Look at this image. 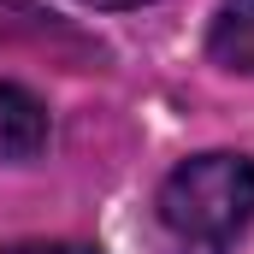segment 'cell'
<instances>
[{
    "instance_id": "5",
    "label": "cell",
    "mask_w": 254,
    "mask_h": 254,
    "mask_svg": "<svg viewBox=\"0 0 254 254\" xmlns=\"http://www.w3.org/2000/svg\"><path fill=\"white\" fill-rule=\"evenodd\" d=\"M83 6H142V0H83Z\"/></svg>"
},
{
    "instance_id": "1",
    "label": "cell",
    "mask_w": 254,
    "mask_h": 254,
    "mask_svg": "<svg viewBox=\"0 0 254 254\" xmlns=\"http://www.w3.org/2000/svg\"><path fill=\"white\" fill-rule=\"evenodd\" d=\"M160 225L184 254H231L254 219V160L243 154H195L160 184Z\"/></svg>"
},
{
    "instance_id": "3",
    "label": "cell",
    "mask_w": 254,
    "mask_h": 254,
    "mask_svg": "<svg viewBox=\"0 0 254 254\" xmlns=\"http://www.w3.org/2000/svg\"><path fill=\"white\" fill-rule=\"evenodd\" d=\"M207 54L225 71H254V0H219L213 30H207Z\"/></svg>"
},
{
    "instance_id": "2",
    "label": "cell",
    "mask_w": 254,
    "mask_h": 254,
    "mask_svg": "<svg viewBox=\"0 0 254 254\" xmlns=\"http://www.w3.org/2000/svg\"><path fill=\"white\" fill-rule=\"evenodd\" d=\"M48 142V113L30 89L0 83V160H30Z\"/></svg>"
},
{
    "instance_id": "4",
    "label": "cell",
    "mask_w": 254,
    "mask_h": 254,
    "mask_svg": "<svg viewBox=\"0 0 254 254\" xmlns=\"http://www.w3.org/2000/svg\"><path fill=\"white\" fill-rule=\"evenodd\" d=\"M0 254H101L89 243H18V249H0Z\"/></svg>"
}]
</instances>
